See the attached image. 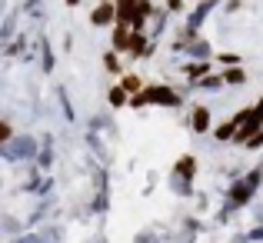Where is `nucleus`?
<instances>
[{"mask_svg":"<svg viewBox=\"0 0 263 243\" xmlns=\"http://www.w3.org/2000/svg\"><path fill=\"white\" fill-rule=\"evenodd\" d=\"M90 20H93V27H110V24H117V4H107V0H103V4L97 7L93 13H90Z\"/></svg>","mask_w":263,"mask_h":243,"instance_id":"nucleus-1","label":"nucleus"},{"mask_svg":"<svg viewBox=\"0 0 263 243\" xmlns=\"http://www.w3.org/2000/svg\"><path fill=\"white\" fill-rule=\"evenodd\" d=\"M206 127H210V114L203 107H197L193 110V130H206Z\"/></svg>","mask_w":263,"mask_h":243,"instance_id":"nucleus-2","label":"nucleus"},{"mask_svg":"<svg viewBox=\"0 0 263 243\" xmlns=\"http://www.w3.org/2000/svg\"><path fill=\"white\" fill-rule=\"evenodd\" d=\"M193 170H197V160H193V157L177 160V173H180V177H193Z\"/></svg>","mask_w":263,"mask_h":243,"instance_id":"nucleus-3","label":"nucleus"},{"mask_svg":"<svg viewBox=\"0 0 263 243\" xmlns=\"http://www.w3.org/2000/svg\"><path fill=\"white\" fill-rule=\"evenodd\" d=\"M120 87L127 90V94H140V90H143V87H140V80H137V77H123V83H120Z\"/></svg>","mask_w":263,"mask_h":243,"instance_id":"nucleus-4","label":"nucleus"},{"mask_svg":"<svg viewBox=\"0 0 263 243\" xmlns=\"http://www.w3.org/2000/svg\"><path fill=\"white\" fill-rule=\"evenodd\" d=\"M206 10H213V4H203V7H197V13H193V17H190V27H197L200 20L206 17Z\"/></svg>","mask_w":263,"mask_h":243,"instance_id":"nucleus-5","label":"nucleus"},{"mask_svg":"<svg viewBox=\"0 0 263 243\" xmlns=\"http://www.w3.org/2000/svg\"><path fill=\"white\" fill-rule=\"evenodd\" d=\"M7 140H10V123H7V120H0V147H4Z\"/></svg>","mask_w":263,"mask_h":243,"instance_id":"nucleus-6","label":"nucleus"},{"mask_svg":"<svg viewBox=\"0 0 263 243\" xmlns=\"http://www.w3.org/2000/svg\"><path fill=\"white\" fill-rule=\"evenodd\" d=\"M103 64H107V70H120V64H117L114 53H107V57H103Z\"/></svg>","mask_w":263,"mask_h":243,"instance_id":"nucleus-7","label":"nucleus"},{"mask_svg":"<svg viewBox=\"0 0 263 243\" xmlns=\"http://www.w3.org/2000/svg\"><path fill=\"white\" fill-rule=\"evenodd\" d=\"M227 80H230V83H240V80H243V73H240V70H230V73H227Z\"/></svg>","mask_w":263,"mask_h":243,"instance_id":"nucleus-8","label":"nucleus"},{"mask_svg":"<svg viewBox=\"0 0 263 243\" xmlns=\"http://www.w3.org/2000/svg\"><path fill=\"white\" fill-rule=\"evenodd\" d=\"M183 7V0H170V10H180Z\"/></svg>","mask_w":263,"mask_h":243,"instance_id":"nucleus-9","label":"nucleus"},{"mask_svg":"<svg viewBox=\"0 0 263 243\" xmlns=\"http://www.w3.org/2000/svg\"><path fill=\"white\" fill-rule=\"evenodd\" d=\"M80 4V0H67V7H77Z\"/></svg>","mask_w":263,"mask_h":243,"instance_id":"nucleus-10","label":"nucleus"}]
</instances>
